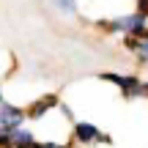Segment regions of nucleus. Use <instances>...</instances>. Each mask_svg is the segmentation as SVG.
I'll return each mask as SVG.
<instances>
[{"label": "nucleus", "instance_id": "1", "mask_svg": "<svg viewBox=\"0 0 148 148\" xmlns=\"http://www.w3.org/2000/svg\"><path fill=\"white\" fill-rule=\"evenodd\" d=\"M145 19L148 16H143L137 11V14H129V16H118V19H112L110 25H104L107 30H121L126 33V36H140V33L145 30Z\"/></svg>", "mask_w": 148, "mask_h": 148}, {"label": "nucleus", "instance_id": "2", "mask_svg": "<svg viewBox=\"0 0 148 148\" xmlns=\"http://www.w3.org/2000/svg\"><path fill=\"white\" fill-rule=\"evenodd\" d=\"M19 123H22V110H16V107H11V104L0 107V129H3V132L19 129Z\"/></svg>", "mask_w": 148, "mask_h": 148}, {"label": "nucleus", "instance_id": "3", "mask_svg": "<svg viewBox=\"0 0 148 148\" xmlns=\"http://www.w3.org/2000/svg\"><path fill=\"white\" fill-rule=\"evenodd\" d=\"M74 137H77V143H93V140L107 143V137L93 126V123H77V126H74Z\"/></svg>", "mask_w": 148, "mask_h": 148}, {"label": "nucleus", "instance_id": "4", "mask_svg": "<svg viewBox=\"0 0 148 148\" xmlns=\"http://www.w3.org/2000/svg\"><path fill=\"white\" fill-rule=\"evenodd\" d=\"M126 47L145 63V60H148V27L140 33V36H129V38H126Z\"/></svg>", "mask_w": 148, "mask_h": 148}, {"label": "nucleus", "instance_id": "5", "mask_svg": "<svg viewBox=\"0 0 148 148\" xmlns=\"http://www.w3.org/2000/svg\"><path fill=\"white\" fill-rule=\"evenodd\" d=\"M8 134V145L11 148H33V134L27 129H11Z\"/></svg>", "mask_w": 148, "mask_h": 148}, {"label": "nucleus", "instance_id": "6", "mask_svg": "<svg viewBox=\"0 0 148 148\" xmlns=\"http://www.w3.org/2000/svg\"><path fill=\"white\" fill-rule=\"evenodd\" d=\"M55 104H58V99H55V96H44V99H38L36 104L30 107V118H41L44 112H47V110H52Z\"/></svg>", "mask_w": 148, "mask_h": 148}, {"label": "nucleus", "instance_id": "7", "mask_svg": "<svg viewBox=\"0 0 148 148\" xmlns=\"http://www.w3.org/2000/svg\"><path fill=\"white\" fill-rule=\"evenodd\" d=\"M33 148H63V145H58V143H33Z\"/></svg>", "mask_w": 148, "mask_h": 148}, {"label": "nucleus", "instance_id": "8", "mask_svg": "<svg viewBox=\"0 0 148 148\" xmlns=\"http://www.w3.org/2000/svg\"><path fill=\"white\" fill-rule=\"evenodd\" d=\"M137 8H140V14H143V16H148V0H140Z\"/></svg>", "mask_w": 148, "mask_h": 148}, {"label": "nucleus", "instance_id": "9", "mask_svg": "<svg viewBox=\"0 0 148 148\" xmlns=\"http://www.w3.org/2000/svg\"><path fill=\"white\" fill-rule=\"evenodd\" d=\"M0 148H8V134H5V132L0 134Z\"/></svg>", "mask_w": 148, "mask_h": 148}]
</instances>
